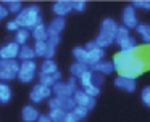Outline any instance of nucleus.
I'll return each instance as SVG.
<instances>
[{
	"label": "nucleus",
	"mask_w": 150,
	"mask_h": 122,
	"mask_svg": "<svg viewBox=\"0 0 150 122\" xmlns=\"http://www.w3.org/2000/svg\"><path fill=\"white\" fill-rule=\"evenodd\" d=\"M113 64H115V69L121 76L131 77V79H136L137 76H140L147 69V60L137 51L136 53H129V51L120 50V53H116L113 58Z\"/></svg>",
	"instance_id": "f257e3e1"
},
{
	"label": "nucleus",
	"mask_w": 150,
	"mask_h": 122,
	"mask_svg": "<svg viewBox=\"0 0 150 122\" xmlns=\"http://www.w3.org/2000/svg\"><path fill=\"white\" fill-rule=\"evenodd\" d=\"M16 22L20 24V27L33 31L34 27H37L39 24H44L42 21V13H40L39 5H29L26 8H23L20 13L16 15Z\"/></svg>",
	"instance_id": "f03ea898"
},
{
	"label": "nucleus",
	"mask_w": 150,
	"mask_h": 122,
	"mask_svg": "<svg viewBox=\"0 0 150 122\" xmlns=\"http://www.w3.org/2000/svg\"><path fill=\"white\" fill-rule=\"evenodd\" d=\"M20 61L16 60H0V82H10L18 79L20 74Z\"/></svg>",
	"instance_id": "7ed1b4c3"
},
{
	"label": "nucleus",
	"mask_w": 150,
	"mask_h": 122,
	"mask_svg": "<svg viewBox=\"0 0 150 122\" xmlns=\"http://www.w3.org/2000/svg\"><path fill=\"white\" fill-rule=\"evenodd\" d=\"M52 92L55 96H73L78 92V79L76 77H69L66 82L60 80L52 87Z\"/></svg>",
	"instance_id": "20e7f679"
},
{
	"label": "nucleus",
	"mask_w": 150,
	"mask_h": 122,
	"mask_svg": "<svg viewBox=\"0 0 150 122\" xmlns=\"http://www.w3.org/2000/svg\"><path fill=\"white\" fill-rule=\"evenodd\" d=\"M37 74V64L36 61H23L20 64V74H18V79L23 83H29L34 80Z\"/></svg>",
	"instance_id": "39448f33"
},
{
	"label": "nucleus",
	"mask_w": 150,
	"mask_h": 122,
	"mask_svg": "<svg viewBox=\"0 0 150 122\" xmlns=\"http://www.w3.org/2000/svg\"><path fill=\"white\" fill-rule=\"evenodd\" d=\"M50 109H63L66 112H71L76 108V101L73 96H52L49 100Z\"/></svg>",
	"instance_id": "423d86ee"
},
{
	"label": "nucleus",
	"mask_w": 150,
	"mask_h": 122,
	"mask_svg": "<svg viewBox=\"0 0 150 122\" xmlns=\"http://www.w3.org/2000/svg\"><path fill=\"white\" fill-rule=\"evenodd\" d=\"M52 88L50 87H45V85H42V83H36V85L33 87V90H31V93H29V100L33 103H40V101H44V100H47V98H52Z\"/></svg>",
	"instance_id": "0eeeda50"
},
{
	"label": "nucleus",
	"mask_w": 150,
	"mask_h": 122,
	"mask_svg": "<svg viewBox=\"0 0 150 122\" xmlns=\"http://www.w3.org/2000/svg\"><path fill=\"white\" fill-rule=\"evenodd\" d=\"M20 50L21 47L16 43L15 40L5 43L4 47H0V58L2 60H16L20 56Z\"/></svg>",
	"instance_id": "6e6552de"
},
{
	"label": "nucleus",
	"mask_w": 150,
	"mask_h": 122,
	"mask_svg": "<svg viewBox=\"0 0 150 122\" xmlns=\"http://www.w3.org/2000/svg\"><path fill=\"white\" fill-rule=\"evenodd\" d=\"M121 19H123V26L127 29H136L139 26L137 22V16H136V8L132 5L126 6L123 10V15H121Z\"/></svg>",
	"instance_id": "1a4fd4ad"
},
{
	"label": "nucleus",
	"mask_w": 150,
	"mask_h": 122,
	"mask_svg": "<svg viewBox=\"0 0 150 122\" xmlns=\"http://www.w3.org/2000/svg\"><path fill=\"white\" fill-rule=\"evenodd\" d=\"M73 98H74V101H76V106H82V108H87L89 111H91V109L95 106V98L89 96L82 88H78V92H76L74 95H73Z\"/></svg>",
	"instance_id": "9d476101"
},
{
	"label": "nucleus",
	"mask_w": 150,
	"mask_h": 122,
	"mask_svg": "<svg viewBox=\"0 0 150 122\" xmlns=\"http://www.w3.org/2000/svg\"><path fill=\"white\" fill-rule=\"evenodd\" d=\"M52 10H53V13H55V16L65 18V16L73 10V3L69 2V0H58V2L53 3Z\"/></svg>",
	"instance_id": "9b49d317"
},
{
	"label": "nucleus",
	"mask_w": 150,
	"mask_h": 122,
	"mask_svg": "<svg viewBox=\"0 0 150 122\" xmlns=\"http://www.w3.org/2000/svg\"><path fill=\"white\" fill-rule=\"evenodd\" d=\"M115 85L118 88L124 90V92H134L136 90V79H131V77H126V76H118L115 79Z\"/></svg>",
	"instance_id": "f8f14e48"
},
{
	"label": "nucleus",
	"mask_w": 150,
	"mask_h": 122,
	"mask_svg": "<svg viewBox=\"0 0 150 122\" xmlns=\"http://www.w3.org/2000/svg\"><path fill=\"white\" fill-rule=\"evenodd\" d=\"M21 117H23L24 122H37V119L40 117V112L36 106L28 104L21 109Z\"/></svg>",
	"instance_id": "ddd939ff"
},
{
	"label": "nucleus",
	"mask_w": 150,
	"mask_h": 122,
	"mask_svg": "<svg viewBox=\"0 0 150 122\" xmlns=\"http://www.w3.org/2000/svg\"><path fill=\"white\" fill-rule=\"evenodd\" d=\"M91 71L92 72H98V74H102V76H105V74H111L115 71V64H113V61H100V63H97V64H94V66H91Z\"/></svg>",
	"instance_id": "4468645a"
},
{
	"label": "nucleus",
	"mask_w": 150,
	"mask_h": 122,
	"mask_svg": "<svg viewBox=\"0 0 150 122\" xmlns=\"http://www.w3.org/2000/svg\"><path fill=\"white\" fill-rule=\"evenodd\" d=\"M62 80V72H55V74H40L39 72V83H42V85L45 87H50L52 88L53 85H55L57 82H60Z\"/></svg>",
	"instance_id": "2eb2a0df"
},
{
	"label": "nucleus",
	"mask_w": 150,
	"mask_h": 122,
	"mask_svg": "<svg viewBox=\"0 0 150 122\" xmlns=\"http://www.w3.org/2000/svg\"><path fill=\"white\" fill-rule=\"evenodd\" d=\"M47 29H49V35H60L62 31L65 29V18H58V16H55V18L49 22Z\"/></svg>",
	"instance_id": "dca6fc26"
},
{
	"label": "nucleus",
	"mask_w": 150,
	"mask_h": 122,
	"mask_svg": "<svg viewBox=\"0 0 150 122\" xmlns=\"http://www.w3.org/2000/svg\"><path fill=\"white\" fill-rule=\"evenodd\" d=\"M31 37L34 39V42H47L49 40V29L45 24H39L37 27H34L31 31Z\"/></svg>",
	"instance_id": "f3484780"
},
{
	"label": "nucleus",
	"mask_w": 150,
	"mask_h": 122,
	"mask_svg": "<svg viewBox=\"0 0 150 122\" xmlns=\"http://www.w3.org/2000/svg\"><path fill=\"white\" fill-rule=\"evenodd\" d=\"M120 26L115 22V19L111 18H105L103 21H102V27H100V32H103V34L110 35V37L115 39V35H116V31Z\"/></svg>",
	"instance_id": "a211bd4d"
},
{
	"label": "nucleus",
	"mask_w": 150,
	"mask_h": 122,
	"mask_svg": "<svg viewBox=\"0 0 150 122\" xmlns=\"http://www.w3.org/2000/svg\"><path fill=\"white\" fill-rule=\"evenodd\" d=\"M105 58V50L103 48H94V50H87V64L89 66H94V64L103 61Z\"/></svg>",
	"instance_id": "6ab92c4d"
},
{
	"label": "nucleus",
	"mask_w": 150,
	"mask_h": 122,
	"mask_svg": "<svg viewBox=\"0 0 150 122\" xmlns=\"http://www.w3.org/2000/svg\"><path fill=\"white\" fill-rule=\"evenodd\" d=\"M87 71H91V66H87V64H84V63H78V61H74V63L71 64V67H69L71 77H76V79H81Z\"/></svg>",
	"instance_id": "aec40b11"
},
{
	"label": "nucleus",
	"mask_w": 150,
	"mask_h": 122,
	"mask_svg": "<svg viewBox=\"0 0 150 122\" xmlns=\"http://www.w3.org/2000/svg\"><path fill=\"white\" fill-rule=\"evenodd\" d=\"M118 47L121 48V51H129V53H136L137 51V48H139V45H137V40L134 37H127V39H124L123 42H120L118 43Z\"/></svg>",
	"instance_id": "412c9836"
},
{
	"label": "nucleus",
	"mask_w": 150,
	"mask_h": 122,
	"mask_svg": "<svg viewBox=\"0 0 150 122\" xmlns=\"http://www.w3.org/2000/svg\"><path fill=\"white\" fill-rule=\"evenodd\" d=\"M20 61H33L36 58V51H34V47H29V45H23L20 50Z\"/></svg>",
	"instance_id": "4be33fe9"
},
{
	"label": "nucleus",
	"mask_w": 150,
	"mask_h": 122,
	"mask_svg": "<svg viewBox=\"0 0 150 122\" xmlns=\"http://www.w3.org/2000/svg\"><path fill=\"white\" fill-rule=\"evenodd\" d=\"M31 37V32L28 31V29H23L21 27L18 32H15V42H16L20 47H23V45H28V40H29Z\"/></svg>",
	"instance_id": "5701e85b"
},
{
	"label": "nucleus",
	"mask_w": 150,
	"mask_h": 122,
	"mask_svg": "<svg viewBox=\"0 0 150 122\" xmlns=\"http://www.w3.org/2000/svg\"><path fill=\"white\" fill-rule=\"evenodd\" d=\"M58 72V66L53 60H45L42 61V66H40V74H55Z\"/></svg>",
	"instance_id": "b1692460"
},
{
	"label": "nucleus",
	"mask_w": 150,
	"mask_h": 122,
	"mask_svg": "<svg viewBox=\"0 0 150 122\" xmlns=\"http://www.w3.org/2000/svg\"><path fill=\"white\" fill-rule=\"evenodd\" d=\"M73 56H74V60L78 61V63L87 64V50H86V47H76V48H73ZM87 66H89V64H87Z\"/></svg>",
	"instance_id": "393cba45"
},
{
	"label": "nucleus",
	"mask_w": 150,
	"mask_h": 122,
	"mask_svg": "<svg viewBox=\"0 0 150 122\" xmlns=\"http://www.w3.org/2000/svg\"><path fill=\"white\" fill-rule=\"evenodd\" d=\"M137 34L140 35V39L144 40V43H150V26L145 24V22H142V24H139L136 27Z\"/></svg>",
	"instance_id": "a878e982"
},
{
	"label": "nucleus",
	"mask_w": 150,
	"mask_h": 122,
	"mask_svg": "<svg viewBox=\"0 0 150 122\" xmlns=\"http://www.w3.org/2000/svg\"><path fill=\"white\" fill-rule=\"evenodd\" d=\"M95 42L98 43V47L105 50L107 47H110V45L113 43L115 39H113V37H110V35H107V34H103V32H98V35L95 37Z\"/></svg>",
	"instance_id": "bb28decb"
},
{
	"label": "nucleus",
	"mask_w": 150,
	"mask_h": 122,
	"mask_svg": "<svg viewBox=\"0 0 150 122\" xmlns=\"http://www.w3.org/2000/svg\"><path fill=\"white\" fill-rule=\"evenodd\" d=\"M11 100V88L8 83L0 82V103H8Z\"/></svg>",
	"instance_id": "cd10ccee"
},
{
	"label": "nucleus",
	"mask_w": 150,
	"mask_h": 122,
	"mask_svg": "<svg viewBox=\"0 0 150 122\" xmlns=\"http://www.w3.org/2000/svg\"><path fill=\"white\" fill-rule=\"evenodd\" d=\"M66 116H68V112L63 109H50L49 112V117L52 119V122H65Z\"/></svg>",
	"instance_id": "c85d7f7f"
},
{
	"label": "nucleus",
	"mask_w": 150,
	"mask_h": 122,
	"mask_svg": "<svg viewBox=\"0 0 150 122\" xmlns=\"http://www.w3.org/2000/svg\"><path fill=\"white\" fill-rule=\"evenodd\" d=\"M47 42H34V51H36V56H40V58H45V53H47Z\"/></svg>",
	"instance_id": "c756f323"
},
{
	"label": "nucleus",
	"mask_w": 150,
	"mask_h": 122,
	"mask_svg": "<svg viewBox=\"0 0 150 122\" xmlns=\"http://www.w3.org/2000/svg\"><path fill=\"white\" fill-rule=\"evenodd\" d=\"M127 37H129V29L124 27V26H120L118 31H116V35H115V42L120 43V42H123L124 39H127Z\"/></svg>",
	"instance_id": "7c9ffc66"
},
{
	"label": "nucleus",
	"mask_w": 150,
	"mask_h": 122,
	"mask_svg": "<svg viewBox=\"0 0 150 122\" xmlns=\"http://www.w3.org/2000/svg\"><path fill=\"white\" fill-rule=\"evenodd\" d=\"M87 112H89V109H87V108H82V106H76V108L71 111V114L74 116V117L78 119V121H82V119L87 117Z\"/></svg>",
	"instance_id": "2f4dec72"
},
{
	"label": "nucleus",
	"mask_w": 150,
	"mask_h": 122,
	"mask_svg": "<svg viewBox=\"0 0 150 122\" xmlns=\"http://www.w3.org/2000/svg\"><path fill=\"white\" fill-rule=\"evenodd\" d=\"M7 8L10 13H20L21 10H23V5H21L20 0H10V2H7Z\"/></svg>",
	"instance_id": "473e14b6"
},
{
	"label": "nucleus",
	"mask_w": 150,
	"mask_h": 122,
	"mask_svg": "<svg viewBox=\"0 0 150 122\" xmlns=\"http://www.w3.org/2000/svg\"><path fill=\"white\" fill-rule=\"evenodd\" d=\"M82 90H84V92L87 93L89 96H92V98H95V96H98V93H100V87L94 85V83H91V85L84 87Z\"/></svg>",
	"instance_id": "72a5a7b5"
},
{
	"label": "nucleus",
	"mask_w": 150,
	"mask_h": 122,
	"mask_svg": "<svg viewBox=\"0 0 150 122\" xmlns=\"http://www.w3.org/2000/svg\"><path fill=\"white\" fill-rule=\"evenodd\" d=\"M92 76H94V72H92V71H87V72H86L84 76L79 79V82H81V87H82V88L92 83Z\"/></svg>",
	"instance_id": "f704fd0d"
},
{
	"label": "nucleus",
	"mask_w": 150,
	"mask_h": 122,
	"mask_svg": "<svg viewBox=\"0 0 150 122\" xmlns=\"http://www.w3.org/2000/svg\"><path fill=\"white\" fill-rule=\"evenodd\" d=\"M140 96H142L144 104H145L147 108H150V87H144V90H142V93H140Z\"/></svg>",
	"instance_id": "c9c22d12"
},
{
	"label": "nucleus",
	"mask_w": 150,
	"mask_h": 122,
	"mask_svg": "<svg viewBox=\"0 0 150 122\" xmlns=\"http://www.w3.org/2000/svg\"><path fill=\"white\" fill-rule=\"evenodd\" d=\"M134 8H144V10H150V0H136L132 2Z\"/></svg>",
	"instance_id": "e433bc0d"
},
{
	"label": "nucleus",
	"mask_w": 150,
	"mask_h": 122,
	"mask_svg": "<svg viewBox=\"0 0 150 122\" xmlns=\"http://www.w3.org/2000/svg\"><path fill=\"white\" fill-rule=\"evenodd\" d=\"M71 3H73V10H76V11H84L86 10L84 0H71Z\"/></svg>",
	"instance_id": "4c0bfd02"
},
{
	"label": "nucleus",
	"mask_w": 150,
	"mask_h": 122,
	"mask_svg": "<svg viewBox=\"0 0 150 122\" xmlns=\"http://www.w3.org/2000/svg\"><path fill=\"white\" fill-rule=\"evenodd\" d=\"M7 29L11 31V32H18L21 27H20V24L16 22V19H10V21L7 22Z\"/></svg>",
	"instance_id": "58836bf2"
},
{
	"label": "nucleus",
	"mask_w": 150,
	"mask_h": 122,
	"mask_svg": "<svg viewBox=\"0 0 150 122\" xmlns=\"http://www.w3.org/2000/svg\"><path fill=\"white\" fill-rule=\"evenodd\" d=\"M49 47L52 48H57V45L60 43V35H49V40H47Z\"/></svg>",
	"instance_id": "ea45409f"
},
{
	"label": "nucleus",
	"mask_w": 150,
	"mask_h": 122,
	"mask_svg": "<svg viewBox=\"0 0 150 122\" xmlns=\"http://www.w3.org/2000/svg\"><path fill=\"white\" fill-rule=\"evenodd\" d=\"M102 82H103V76H102V74H98V72H94V76H92V83H94V85H97V87H100Z\"/></svg>",
	"instance_id": "a19ab883"
},
{
	"label": "nucleus",
	"mask_w": 150,
	"mask_h": 122,
	"mask_svg": "<svg viewBox=\"0 0 150 122\" xmlns=\"http://www.w3.org/2000/svg\"><path fill=\"white\" fill-rule=\"evenodd\" d=\"M8 8H7V5H4V3H0V19H5L8 16Z\"/></svg>",
	"instance_id": "79ce46f5"
},
{
	"label": "nucleus",
	"mask_w": 150,
	"mask_h": 122,
	"mask_svg": "<svg viewBox=\"0 0 150 122\" xmlns=\"http://www.w3.org/2000/svg\"><path fill=\"white\" fill-rule=\"evenodd\" d=\"M94 48H98V43L95 40H91L86 43V50H94Z\"/></svg>",
	"instance_id": "37998d69"
},
{
	"label": "nucleus",
	"mask_w": 150,
	"mask_h": 122,
	"mask_svg": "<svg viewBox=\"0 0 150 122\" xmlns=\"http://www.w3.org/2000/svg\"><path fill=\"white\" fill-rule=\"evenodd\" d=\"M37 122H52V119L49 117V114H40V117L37 119Z\"/></svg>",
	"instance_id": "c03bdc74"
},
{
	"label": "nucleus",
	"mask_w": 150,
	"mask_h": 122,
	"mask_svg": "<svg viewBox=\"0 0 150 122\" xmlns=\"http://www.w3.org/2000/svg\"><path fill=\"white\" fill-rule=\"evenodd\" d=\"M65 122H79V121L71 114V112H68V116H66V121H65Z\"/></svg>",
	"instance_id": "a18cd8bd"
},
{
	"label": "nucleus",
	"mask_w": 150,
	"mask_h": 122,
	"mask_svg": "<svg viewBox=\"0 0 150 122\" xmlns=\"http://www.w3.org/2000/svg\"><path fill=\"white\" fill-rule=\"evenodd\" d=\"M0 21H2V19H0Z\"/></svg>",
	"instance_id": "49530a36"
},
{
	"label": "nucleus",
	"mask_w": 150,
	"mask_h": 122,
	"mask_svg": "<svg viewBox=\"0 0 150 122\" xmlns=\"http://www.w3.org/2000/svg\"><path fill=\"white\" fill-rule=\"evenodd\" d=\"M0 60H2V58H0Z\"/></svg>",
	"instance_id": "de8ad7c7"
}]
</instances>
